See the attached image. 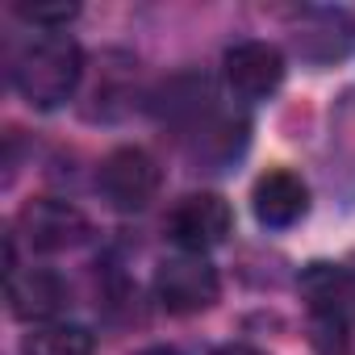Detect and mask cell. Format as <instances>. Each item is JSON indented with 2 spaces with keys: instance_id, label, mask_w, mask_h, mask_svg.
Here are the masks:
<instances>
[{
  "instance_id": "obj_1",
  "label": "cell",
  "mask_w": 355,
  "mask_h": 355,
  "mask_svg": "<svg viewBox=\"0 0 355 355\" xmlns=\"http://www.w3.org/2000/svg\"><path fill=\"white\" fill-rule=\"evenodd\" d=\"M9 76L21 101H30L34 109H59L84 80V51L67 34H42L21 46Z\"/></svg>"
},
{
  "instance_id": "obj_2",
  "label": "cell",
  "mask_w": 355,
  "mask_h": 355,
  "mask_svg": "<svg viewBox=\"0 0 355 355\" xmlns=\"http://www.w3.org/2000/svg\"><path fill=\"white\" fill-rule=\"evenodd\" d=\"M222 293V280H218V268L205 259V255H171L155 268V301L167 309V313H201L218 301Z\"/></svg>"
},
{
  "instance_id": "obj_3",
  "label": "cell",
  "mask_w": 355,
  "mask_h": 355,
  "mask_svg": "<svg viewBox=\"0 0 355 355\" xmlns=\"http://www.w3.org/2000/svg\"><path fill=\"white\" fill-rule=\"evenodd\" d=\"M96 189L117 214H138L159 193V163L142 146H117L96 167Z\"/></svg>"
},
{
  "instance_id": "obj_4",
  "label": "cell",
  "mask_w": 355,
  "mask_h": 355,
  "mask_svg": "<svg viewBox=\"0 0 355 355\" xmlns=\"http://www.w3.org/2000/svg\"><path fill=\"white\" fill-rule=\"evenodd\" d=\"M163 226H167V239L180 251L205 255L218 243H226V234L234 226V214H230L226 197H218V193H189L167 209Z\"/></svg>"
},
{
  "instance_id": "obj_5",
  "label": "cell",
  "mask_w": 355,
  "mask_h": 355,
  "mask_svg": "<svg viewBox=\"0 0 355 355\" xmlns=\"http://www.w3.org/2000/svg\"><path fill=\"white\" fill-rule=\"evenodd\" d=\"M17 230L34 251H67V247L84 243L88 218L63 197H34V201L21 205Z\"/></svg>"
},
{
  "instance_id": "obj_6",
  "label": "cell",
  "mask_w": 355,
  "mask_h": 355,
  "mask_svg": "<svg viewBox=\"0 0 355 355\" xmlns=\"http://www.w3.org/2000/svg\"><path fill=\"white\" fill-rule=\"evenodd\" d=\"M222 67L239 101H268L284 84V55L272 42H239L226 51Z\"/></svg>"
},
{
  "instance_id": "obj_7",
  "label": "cell",
  "mask_w": 355,
  "mask_h": 355,
  "mask_svg": "<svg viewBox=\"0 0 355 355\" xmlns=\"http://www.w3.org/2000/svg\"><path fill=\"white\" fill-rule=\"evenodd\" d=\"M5 297H9V313L17 322L51 326L67 305V284L51 268H17V272H9Z\"/></svg>"
},
{
  "instance_id": "obj_8",
  "label": "cell",
  "mask_w": 355,
  "mask_h": 355,
  "mask_svg": "<svg viewBox=\"0 0 355 355\" xmlns=\"http://www.w3.org/2000/svg\"><path fill=\"white\" fill-rule=\"evenodd\" d=\"M293 46L309 63H338L355 55V17L347 9H309L293 30Z\"/></svg>"
},
{
  "instance_id": "obj_9",
  "label": "cell",
  "mask_w": 355,
  "mask_h": 355,
  "mask_svg": "<svg viewBox=\"0 0 355 355\" xmlns=\"http://www.w3.org/2000/svg\"><path fill=\"white\" fill-rule=\"evenodd\" d=\"M251 209H255L259 226L288 230V226H297L309 214V189H305V180H301L297 171L272 167V171L259 175L255 189H251Z\"/></svg>"
},
{
  "instance_id": "obj_10",
  "label": "cell",
  "mask_w": 355,
  "mask_h": 355,
  "mask_svg": "<svg viewBox=\"0 0 355 355\" xmlns=\"http://www.w3.org/2000/svg\"><path fill=\"white\" fill-rule=\"evenodd\" d=\"M351 293H355V280H351L338 263H309L305 276H301V297L309 301V309H313L318 318L338 322V313L347 309Z\"/></svg>"
},
{
  "instance_id": "obj_11",
  "label": "cell",
  "mask_w": 355,
  "mask_h": 355,
  "mask_svg": "<svg viewBox=\"0 0 355 355\" xmlns=\"http://www.w3.org/2000/svg\"><path fill=\"white\" fill-rule=\"evenodd\" d=\"M193 134H197L193 155L205 159V163H214V167L230 163V159L247 146V121L234 117V113H218V109H214L201 125H193Z\"/></svg>"
},
{
  "instance_id": "obj_12",
  "label": "cell",
  "mask_w": 355,
  "mask_h": 355,
  "mask_svg": "<svg viewBox=\"0 0 355 355\" xmlns=\"http://www.w3.org/2000/svg\"><path fill=\"white\" fill-rule=\"evenodd\" d=\"M96 343L84 326H71V322H51V326H38L26 343H21V355H92Z\"/></svg>"
},
{
  "instance_id": "obj_13",
  "label": "cell",
  "mask_w": 355,
  "mask_h": 355,
  "mask_svg": "<svg viewBox=\"0 0 355 355\" xmlns=\"http://www.w3.org/2000/svg\"><path fill=\"white\" fill-rule=\"evenodd\" d=\"M76 13H80V5H17V17L21 21H30V26H46V30H59V26H67V21H76Z\"/></svg>"
},
{
  "instance_id": "obj_14",
  "label": "cell",
  "mask_w": 355,
  "mask_h": 355,
  "mask_svg": "<svg viewBox=\"0 0 355 355\" xmlns=\"http://www.w3.org/2000/svg\"><path fill=\"white\" fill-rule=\"evenodd\" d=\"M214 355H268V351H259V347H251V343H226V347H218Z\"/></svg>"
},
{
  "instance_id": "obj_15",
  "label": "cell",
  "mask_w": 355,
  "mask_h": 355,
  "mask_svg": "<svg viewBox=\"0 0 355 355\" xmlns=\"http://www.w3.org/2000/svg\"><path fill=\"white\" fill-rule=\"evenodd\" d=\"M138 355H180L175 347H146V351H138Z\"/></svg>"
}]
</instances>
